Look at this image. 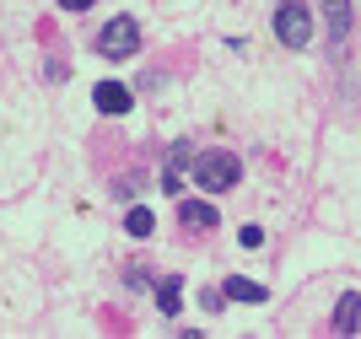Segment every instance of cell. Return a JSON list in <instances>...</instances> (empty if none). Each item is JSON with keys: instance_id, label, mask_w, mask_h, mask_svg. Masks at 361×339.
Instances as JSON below:
<instances>
[{"instance_id": "cell-10", "label": "cell", "mask_w": 361, "mask_h": 339, "mask_svg": "<svg viewBox=\"0 0 361 339\" xmlns=\"http://www.w3.org/2000/svg\"><path fill=\"white\" fill-rule=\"evenodd\" d=\"M356 302H361L356 291L340 296V312H334V328H340V334H356Z\"/></svg>"}, {"instance_id": "cell-14", "label": "cell", "mask_w": 361, "mask_h": 339, "mask_svg": "<svg viewBox=\"0 0 361 339\" xmlns=\"http://www.w3.org/2000/svg\"><path fill=\"white\" fill-rule=\"evenodd\" d=\"M157 183H162L167 194H178V189H183V173H162V178H157Z\"/></svg>"}, {"instance_id": "cell-3", "label": "cell", "mask_w": 361, "mask_h": 339, "mask_svg": "<svg viewBox=\"0 0 361 339\" xmlns=\"http://www.w3.org/2000/svg\"><path fill=\"white\" fill-rule=\"evenodd\" d=\"M275 38H281L286 49H307V38H313V11L297 6V0L275 6Z\"/></svg>"}, {"instance_id": "cell-6", "label": "cell", "mask_w": 361, "mask_h": 339, "mask_svg": "<svg viewBox=\"0 0 361 339\" xmlns=\"http://www.w3.org/2000/svg\"><path fill=\"white\" fill-rule=\"evenodd\" d=\"M221 296H226V302H264L270 291H264L259 281H248V275H232V281L221 285Z\"/></svg>"}, {"instance_id": "cell-11", "label": "cell", "mask_w": 361, "mask_h": 339, "mask_svg": "<svg viewBox=\"0 0 361 339\" xmlns=\"http://www.w3.org/2000/svg\"><path fill=\"white\" fill-rule=\"evenodd\" d=\"M189 156H195V146H189V140H178V146H173V156H167V167H162V173H183V167H189Z\"/></svg>"}, {"instance_id": "cell-9", "label": "cell", "mask_w": 361, "mask_h": 339, "mask_svg": "<svg viewBox=\"0 0 361 339\" xmlns=\"http://www.w3.org/2000/svg\"><path fill=\"white\" fill-rule=\"evenodd\" d=\"M124 232H130V237H151V232H157V216H151L146 205H135L130 216H124Z\"/></svg>"}, {"instance_id": "cell-15", "label": "cell", "mask_w": 361, "mask_h": 339, "mask_svg": "<svg viewBox=\"0 0 361 339\" xmlns=\"http://www.w3.org/2000/svg\"><path fill=\"white\" fill-rule=\"evenodd\" d=\"M54 6H65V11H87L92 0H54Z\"/></svg>"}, {"instance_id": "cell-12", "label": "cell", "mask_w": 361, "mask_h": 339, "mask_svg": "<svg viewBox=\"0 0 361 339\" xmlns=\"http://www.w3.org/2000/svg\"><path fill=\"white\" fill-rule=\"evenodd\" d=\"M221 302H226V296L216 291V285H205V291H200V307H205V312H221Z\"/></svg>"}, {"instance_id": "cell-2", "label": "cell", "mask_w": 361, "mask_h": 339, "mask_svg": "<svg viewBox=\"0 0 361 339\" xmlns=\"http://www.w3.org/2000/svg\"><path fill=\"white\" fill-rule=\"evenodd\" d=\"M97 54H103V59H130V54H140V22H135V16H114V22L97 32Z\"/></svg>"}, {"instance_id": "cell-13", "label": "cell", "mask_w": 361, "mask_h": 339, "mask_svg": "<svg viewBox=\"0 0 361 339\" xmlns=\"http://www.w3.org/2000/svg\"><path fill=\"white\" fill-rule=\"evenodd\" d=\"M238 242H243V248H259V242H264V232H259V226H243Z\"/></svg>"}, {"instance_id": "cell-8", "label": "cell", "mask_w": 361, "mask_h": 339, "mask_svg": "<svg viewBox=\"0 0 361 339\" xmlns=\"http://www.w3.org/2000/svg\"><path fill=\"white\" fill-rule=\"evenodd\" d=\"M183 302V281L178 275H167V281H157V307H162V318H173Z\"/></svg>"}, {"instance_id": "cell-4", "label": "cell", "mask_w": 361, "mask_h": 339, "mask_svg": "<svg viewBox=\"0 0 361 339\" xmlns=\"http://www.w3.org/2000/svg\"><path fill=\"white\" fill-rule=\"evenodd\" d=\"M92 103H97V113H130L135 92L124 87V81H97V87H92Z\"/></svg>"}, {"instance_id": "cell-7", "label": "cell", "mask_w": 361, "mask_h": 339, "mask_svg": "<svg viewBox=\"0 0 361 339\" xmlns=\"http://www.w3.org/2000/svg\"><path fill=\"white\" fill-rule=\"evenodd\" d=\"M324 11H329V38H334V49H340L345 32H350V0H324Z\"/></svg>"}, {"instance_id": "cell-5", "label": "cell", "mask_w": 361, "mask_h": 339, "mask_svg": "<svg viewBox=\"0 0 361 339\" xmlns=\"http://www.w3.org/2000/svg\"><path fill=\"white\" fill-rule=\"evenodd\" d=\"M178 221L189 226V232H216V221H221V216H216L211 199H183V205H178Z\"/></svg>"}, {"instance_id": "cell-1", "label": "cell", "mask_w": 361, "mask_h": 339, "mask_svg": "<svg viewBox=\"0 0 361 339\" xmlns=\"http://www.w3.org/2000/svg\"><path fill=\"white\" fill-rule=\"evenodd\" d=\"M189 178H195L205 194H226V189H238L243 162L232 151H195V156H189Z\"/></svg>"}]
</instances>
